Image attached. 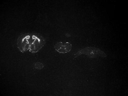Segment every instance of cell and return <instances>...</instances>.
Masks as SVG:
<instances>
[{
	"instance_id": "obj_1",
	"label": "cell",
	"mask_w": 128,
	"mask_h": 96,
	"mask_svg": "<svg viewBox=\"0 0 128 96\" xmlns=\"http://www.w3.org/2000/svg\"><path fill=\"white\" fill-rule=\"evenodd\" d=\"M82 54L88 56L90 58H92L97 57L98 56L106 57V55L105 53L98 48L93 47L85 48L78 51L74 55V58Z\"/></svg>"
},
{
	"instance_id": "obj_2",
	"label": "cell",
	"mask_w": 128,
	"mask_h": 96,
	"mask_svg": "<svg viewBox=\"0 0 128 96\" xmlns=\"http://www.w3.org/2000/svg\"><path fill=\"white\" fill-rule=\"evenodd\" d=\"M54 47L58 52L61 53H66L71 50L72 45L68 42L64 43L62 42H59L55 44Z\"/></svg>"
},
{
	"instance_id": "obj_3",
	"label": "cell",
	"mask_w": 128,
	"mask_h": 96,
	"mask_svg": "<svg viewBox=\"0 0 128 96\" xmlns=\"http://www.w3.org/2000/svg\"><path fill=\"white\" fill-rule=\"evenodd\" d=\"M35 67L37 69L40 70L43 68L44 65L41 62H37L35 64Z\"/></svg>"
}]
</instances>
